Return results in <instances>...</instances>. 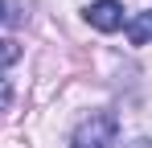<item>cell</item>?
<instances>
[{
	"instance_id": "cell-1",
	"label": "cell",
	"mask_w": 152,
	"mask_h": 148,
	"mask_svg": "<svg viewBox=\"0 0 152 148\" xmlns=\"http://www.w3.org/2000/svg\"><path fill=\"white\" fill-rule=\"evenodd\" d=\"M115 144H119V119H115V111H91L74 127V136H70V148H115Z\"/></svg>"
},
{
	"instance_id": "cell-2",
	"label": "cell",
	"mask_w": 152,
	"mask_h": 148,
	"mask_svg": "<svg viewBox=\"0 0 152 148\" xmlns=\"http://www.w3.org/2000/svg\"><path fill=\"white\" fill-rule=\"evenodd\" d=\"M86 21H91V29H99V33H119L127 25V17H124V4L119 0H91L86 4Z\"/></svg>"
},
{
	"instance_id": "cell-3",
	"label": "cell",
	"mask_w": 152,
	"mask_h": 148,
	"mask_svg": "<svg viewBox=\"0 0 152 148\" xmlns=\"http://www.w3.org/2000/svg\"><path fill=\"white\" fill-rule=\"evenodd\" d=\"M124 33H127V41H132V45H152V8L136 12V17H127Z\"/></svg>"
},
{
	"instance_id": "cell-4",
	"label": "cell",
	"mask_w": 152,
	"mask_h": 148,
	"mask_svg": "<svg viewBox=\"0 0 152 148\" xmlns=\"http://www.w3.org/2000/svg\"><path fill=\"white\" fill-rule=\"evenodd\" d=\"M17 58H21V45H17L12 37H0V70H4V66H12Z\"/></svg>"
},
{
	"instance_id": "cell-5",
	"label": "cell",
	"mask_w": 152,
	"mask_h": 148,
	"mask_svg": "<svg viewBox=\"0 0 152 148\" xmlns=\"http://www.w3.org/2000/svg\"><path fill=\"white\" fill-rule=\"evenodd\" d=\"M8 103H12V86L8 78H0V111H8Z\"/></svg>"
},
{
	"instance_id": "cell-6",
	"label": "cell",
	"mask_w": 152,
	"mask_h": 148,
	"mask_svg": "<svg viewBox=\"0 0 152 148\" xmlns=\"http://www.w3.org/2000/svg\"><path fill=\"white\" fill-rule=\"evenodd\" d=\"M8 21V4H4V0H0V25Z\"/></svg>"
}]
</instances>
